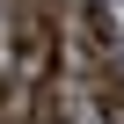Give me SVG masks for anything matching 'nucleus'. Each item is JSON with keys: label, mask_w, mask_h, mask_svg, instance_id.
Here are the masks:
<instances>
[{"label": "nucleus", "mask_w": 124, "mask_h": 124, "mask_svg": "<svg viewBox=\"0 0 124 124\" xmlns=\"http://www.w3.org/2000/svg\"><path fill=\"white\" fill-rule=\"evenodd\" d=\"M73 44H80V66H102V58H117V22L102 0H73Z\"/></svg>", "instance_id": "f03ea898"}, {"label": "nucleus", "mask_w": 124, "mask_h": 124, "mask_svg": "<svg viewBox=\"0 0 124 124\" xmlns=\"http://www.w3.org/2000/svg\"><path fill=\"white\" fill-rule=\"evenodd\" d=\"M0 124H29V73L22 66L0 73Z\"/></svg>", "instance_id": "7ed1b4c3"}, {"label": "nucleus", "mask_w": 124, "mask_h": 124, "mask_svg": "<svg viewBox=\"0 0 124 124\" xmlns=\"http://www.w3.org/2000/svg\"><path fill=\"white\" fill-rule=\"evenodd\" d=\"M15 66L29 73H58V29H66V0H15Z\"/></svg>", "instance_id": "f257e3e1"}, {"label": "nucleus", "mask_w": 124, "mask_h": 124, "mask_svg": "<svg viewBox=\"0 0 124 124\" xmlns=\"http://www.w3.org/2000/svg\"><path fill=\"white\" fill-rule=\"evenodd\" d=\"M0 8H15V0H0Z\"/></svg>", "instance_id": "20e7f679"}]
</instances>
